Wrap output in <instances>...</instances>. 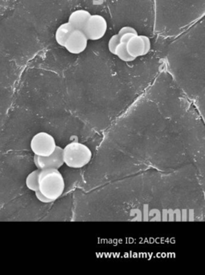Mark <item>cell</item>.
Instances as JSON below:
<instances>
[{
	"instance_id": "cell-1",
	"label": "cell",
	"mask_w": 205,
	"mask_h": 275,
	"mask_svg": "<svg viewBox=\"0 0 205 275\" xmlns=\"http://www.w3.org/2000/svg\"><path fill=\"white\" fill-rule=\"evenodd\" d=\"M64 180L57 169L41 170L39 174V190L47 198L55 201L62 196Z\"/></svg>"
},
{
	"instance_id": "cell-5",
	"label": "cell",
	"mask_w": 205,
	"mask_h": 275,
	"mask_svg": "<svg viewBox=\"0 0 205 275\" xmlns=\"http://www.w3.org/2000/svg\"><path fill=\"white\" fill-rule=\"evenodd\" d=\"M34 163L37 169L45 170L60 169L64 165L63 160V148L60 146H56L52 154L48 156H40L34 155Z\"/></svg>"
},
{
	"instance_id": "cell-9",
	"label": "cell",
	"mask_w": 205,
	"mask_h": 275,
	"mask_svg": "<svg viewBox=\"0 0 205 275\" xmlns=\"http://www.w3.org/2000/svg\"><path fill=\"white\" fill-rule=\"evenodd\" d=\"M73 30H75L74 28L68 23H64L60 25L58 28L56 30V34H55L56 43L59 46L64 47L65 42H67Z\"/></svg>"
},
{
	"instance_id": "cell-16",
	"label": "cell",
	"mask_w": 205,
	"mask_h": 275,
	"mask_svg": "<svg viewBox=\"0 0 205 275\" xmlns=\"http://www.w3.org/2000/svg\"><path fill=\"white\" fill-rule=\"evenodd\" d=\"M137 36L136 34H131V32L122 34V35L120 36V43L127 44V42L131 40V38H132L133 36Z\"/></svg>"
},
{
	"instance_id": "cell-12",
	"label": "cell",
	"mask_w": 205,
	"mask_h": 275,
	"mask_svg": "<svg viewBox=\"0 0 205 275\" xmlns=\"http://www.w3.org/2000/svg\"><path fill=\"white\" fill-rule=\"evenodd\" d=\"M120 44V36L118 34L112 36L109 40L108 43V48L110 50V52L113 54L115 55V51H116L117 47L118 44Z\"/></svg>"
},
{
	"instance_id": "cell-13",
	"label": "cell",
	"mask_w": 205,
	"mask_h": 275,
	"mask_svg": "<svg viewBox=\"0 0 205 275\" xmlns=\"http://www.w3.org/2000/svg\"><path fill=\"white\" fill-rule=\"evenodd\" d=\"M142 38H143V43H144V55H147L151 50L152 43H151L149 38L147 36H142Z\"/></svg>"
},
{
	"instance_id": "cell-4",
	"label": "cell",
	"mask_w": 205,
	"mask_h": 275,
	"mask_svg": "<svg viewBox=\"0 0 205 275\" xmlns=\"http://www.w3.org/2000/svg\"><path fill=\"white\" fill-rule=\"evenodd\" d=\"M107 21L101 15H91L84 28V34L88 40H98L106 35Z\"/></svg>"
},
{
	"instance_id": "cell-8",
	"label": "cell",
	"mask_w": 205,
	"mask_h": 275,
	"mask_svg": "<svg viewBox=\"0 0 205 275\" xmlns=\"http://www.w3.org/2000/svg\"><path fill=\"white\" fill-rule=\"evenodd\" d=\"M126 46L129 54L135 58L144 56V43L142 36L137 35L133 36Z\"/></svg>"
},
{
	"instance_id": "cell-15",
	"label": "cell",
	"mask_w": 205,
	"mask_h": 275,
	"mask_svg": "<svg viewBox=\"0 0 205 275\" xmlns=\"http://www.w3.org/2000/svg\"><path fill=\"white\" fill-rule=\"evenodd\" d=\"M35 196H36V198H37V200H39V201L44 202V204H49V202H53V201H52V200L47 198L45 196L42 194L41 192H39V190L35 192Z\"/></svg>"
},
{
	"instance_id": "cell-6",
	"label": "cell",
	"mask_w": 205,
	"mask_h": 275,
	"mask_svg": "<svg viewBox=\"0 0 205 275\" xmlns=\"http://www.w3.org/2000/svg\"><path fill=\"white\" fill-rule=\"evenodd\" d=\"M88 40L83 31L73 30L64 47L72 54H80L87 48Z\"/></svg>"
},
{
	"instance_id": "cell-3",
	"label": "cell",
	"mask_w": 205,
	"mask_h": 275,
	"mask_svg": "<svg viewBox=\"0 0 205 275\" xmlns=\"http://www.w3.org/2000/svg\"><path fill=\"white\" fill-rule=\"evenodd\" d=\"M30 146L34 154L48 156L52 154L56 148V140L52 135L41 132L34 136L31 139Z\"/></svg>"
},
{
	"instance_id": "cell-11",
	"label": "cell",
	"mask_w": 205,
	"mask_h": 275,
	"mask_svg": "<svg viewBox=\"0 0 205 275\" xmlns=\"http://www.w3.org/2000/svg\"><path fill=\"white\" fill-rule=\"evenodd\" d=\"M115 55L118 56L122 62H133V60L136 59L129 54L127 46H126V44H123V43H120L118 44L116 51H115Z\"/></svg>"
},
{
	"instance_id": "cell-14",
	"label": "cell",
	"mask_w": 205,
	"mask_h": 275,
	"mask_svg": "<svg viewBox=\"0 0 205 275\" xmlns=\"http://www.w3.org/2000/svg\"><path fill=\"white\" fill-rule=\"evenodd\" d=\"M129 32L139 35V34H138V32L135 30V28H134L133 27H130V26H125V27L122 28L119 30V32H118V34L119 35V36H120L122 34H129Z\"/></svg>"
},
{
	"instance_id": "cell-10",
	"label": "cell",
	"mask_w": 205,
	"mask_h": 275,
	"mask_svg": "<svg viewBox=\"0 0 205 275\" xmlns=\"http://www.w3.org/2000/svg\"><path fill=\"white\" fill-rule=\"evenodd\" d=\"M41 170L37 169L32 171L27 175L26 178V186L29 190L32 192L39 190V174Z\"/></svg>"
},
{
	"instance_id": "cell-7",
	"label": "cell",
	"mask_w": 205,
	"mask_h": 275,
	"mask_svg": "<svg viewBox=\"0 0 205 275\" xmlns=\"http://www.w3.org/2000/svg\"><path fill=\"white\" fill-rule=\"evenodd\" d=\"M90 16H91V14L88 10L80 9V10H75L73 12L71 13V15L68 17V23L75 30L83 31L84 28Z\"/></svg>"
},
{
	"instance_id": "cell-2",
	"label": "cell",
	"mask_w": 205,
	"mask_h": 275,
	"mask_svg": "<svg viewBox=\"0 0 205 275\" xmlns=\"http://www.w3.org/2000/svg\"><path fill=\"white\" fill-rule=\"evenodd\" d=\"M92 159L91 150L79 142H71L63 148V160L67 166L74 169L82 168Z\"/></svg>"
}]
</instances>
